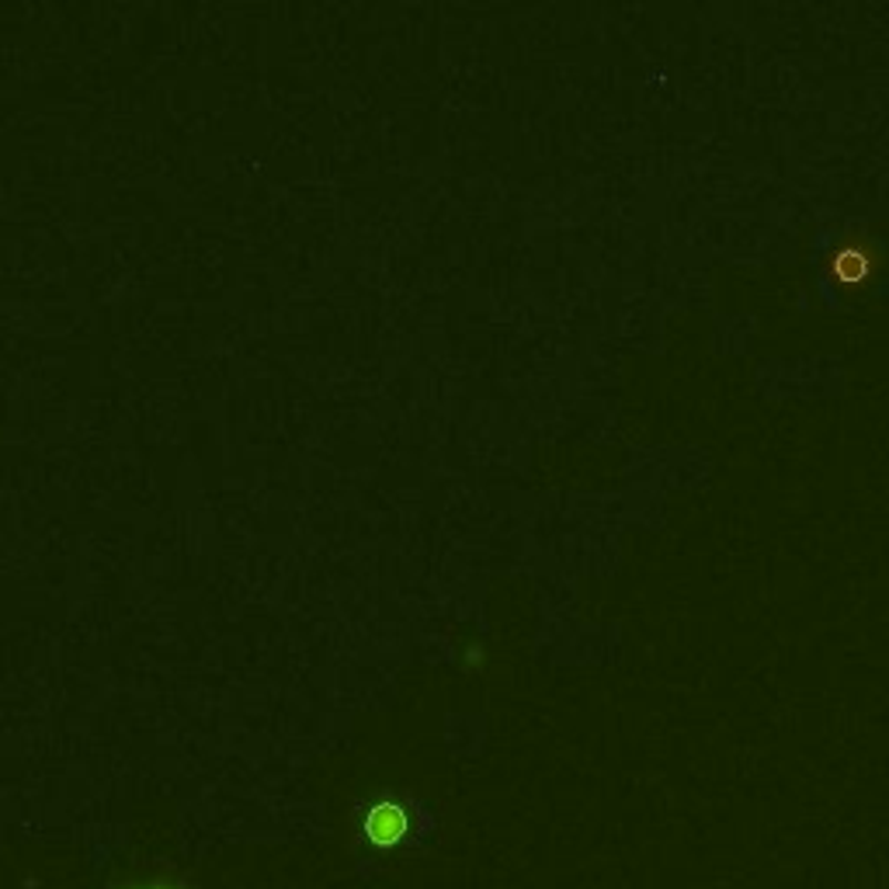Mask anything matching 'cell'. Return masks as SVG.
Segmentation results:
<instances>
[{
  "mask_svg": "<svg viewBox=\"0 0 889 889\" xmlns=\"http://www.w3.org/2000/svg\"><path fill=\"white\" fill-rule=\"evenodd\" d=\"M827 275L838 278L841 285H858L872 275V247L866 241H845L830 251Z\"/></svg>",
  "mask_w": 889,
  "mask_h": 889,
  "instance_id": "6da1fadb",
  "label": "cell"
},
{
  "mask_svg": "<svg viewBox=\"0 0 889 889\" xmlns=\"http://www.w3.org/2000/svg\"><path fill=\"white\" fill-rule=\"evenodd\" d=\"M143 889H167V886H143Z\"/></svg>",
  "mask_w": 889,
  "mask_h": 889,
  "instance_id": "3957f363",
  "label": "cell"
},
{
  "mask_svg": "<svg viewBox=\"0 0 889 889\" xmlns=\"http://www.w3.org/2000/svg\"><path fill=\"white\" fill-rule=\"evenodd\" d=\"M407 827H410V820L403 814V806H397V803H379V806H372L369 820H365V834H369V841L379 845V848H389V845L403 841Z\"/></svg>",
  "mask_w": 889,
  "mask_h": 889,
  "instance_id": "7a4b0ae2",
  "label": "cell"
}]
</instances>
